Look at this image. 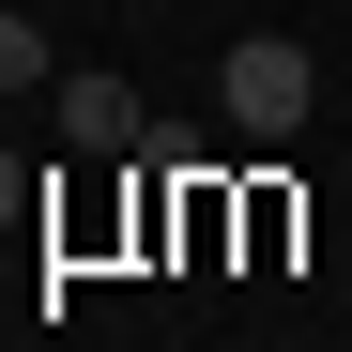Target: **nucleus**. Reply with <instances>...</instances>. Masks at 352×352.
I'll use <instances>...</instances> for the list:
<instances>
[{
    "label": "nucleus",
    "mask_w": 352,
    "mask_h": 352,
    "mask_svg": "<svg viewBox=\"0 0 352 352\" xmlns=\"http://www.w3.org/2000/svg\"><path fill=\"white\" fill-rule=\"evenodd\" d=\"M214 92H230V123H245V138H291V123L322 107V62H307L291 31H245V46L214 62Z\"/></svg>",
    "instance_id": "nucleus-1"
},
{
    "label": "nucleus",
    "mask_w": 352,
    "mask_h": 352,
    "mask_svg": "<svg viewBox=\"0 0 352 352\" xmlns=\"http://www.w3.org/2000/svg\"><path fill=\"white\" fill-rule=\"evenodd\" d=\"M62 138H77V153H138L153 123H138V92H123V77H62Z\"/></svg>",
    "instance_id": "nucleus-2"
},
{
    "label": "nucleus",
    "mask_w": 352,
    "mask_h": 352,
    "mask_svg": "<svg viewBox=\"0 0 352 352\" xmlns=\"http://www.w3.org/2000/svg\"><path fill=\"white\" fill-rule=\"evenodd\" d=\"M31 77H46V31H31V16H0V92H31Z\"/></svg>",
    "instance_id": "nucleus-3"
}]
</instances>
